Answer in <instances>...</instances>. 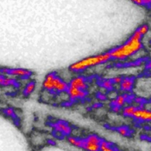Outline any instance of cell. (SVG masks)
<instances>
[{"mask_svg":"<svg viewBox=\"0 0 151 151\" xmlns=\"http://www.w3.org/2000/svg\"><path fill=\"white\" fill-rule=\"evenodd\" d=\"M122 80V78L121 77L116 76L112 79V82L115 84H120Z\"/></svg>","mask_w":151,"mask_h":151,"instance_id":"obj_21","label":"cell"},{"mask_svg":"<svg viewBox=\"0 0 151 151\" xmlns=\"http://www.w3.org/2000/svg\"><path fill=\"white\" fill-rule=\"evenodd\" d=\"M68 84L60 78L59 77L55 76L53 81V91L59 93H63L67 90Z\"/></svg>","mask_w":151,"mask_h":151,"instance_id":"obj_7","label":"cell"},{"mask_svg":"<svg viewBox=\"0 0 151 151\" xmlns=\"http://www.w3.org/2000/svg\"><path fill=\"white\" fill-rule=\"evenodd\" d=\"M132 117L140 121H150L151 119V111L141 106L136 109Z\"/></svg>","mask_w":151,"mask_h":151,"instance_id":"obj_5","label":"cell"},{"mask_svg":"<svg viewBox=\"0 0 151 151\" xmlns=\"http://www.w3.org/2000/svg\"><path fill=\"white\" fill-rule=\"evenodd\" d=\"M55 76L54 73H50L48 74L42 83V86L44 89L47 91H53V81Z\"/></svg>","mask_w":151,"mask_h":151,"instance_id":"obj_11","label":"cell"},{"mask_svg":"<svg viewBox=\"0 0 151 151\" xmlns=\"http://www.w3.org/2000/svg\"><path fill=\"white\" fill-rule=\"evenodd\" d=\"M118 132L122 135V136H127L128 134L129 133V129L126 126H122V127H120L119 129H118Z\"/></svg>","mask_w":151,"mask_h":151,"instance_id":"obj_18","label":"cell"},{"mask_svg":"<svg viewBox=\"0 0 151 151\" xmlns=\"http://www.w3.org/2000/svg\"><path fill=\"white\" fill-rule=\"evenodd\" d=\"M148 30H149V27L147 25L145 24V25H142L141 27H140V28L137 29L138 32L142 35L146 34L147 32H148Z\"/></svg>","mask_w":151,"mask_h":151,"instance_id":"obj_19","label":"cell"},{"mask_svg":"<svg viewBox=\"0 0 151 151\" xmlns=\"http://www.w3.org/2000/svg\"><path fill=\"white\" fill-rule=\"evenodd\" d=\"M100 151H116L111 143L106 140H101L100 144Z\"/></svg>","mask_w":151,"mask_h":151,"instance_id":"obj_15","label":"cell"},{"mask_svg":"<svg viewBox=\"0 0 151 151\" xmlns=\"http://www.w3.org/2000/svg\"><path fill=\"white\" fill-rule=\"evenodd\" d=\"M68 86L85 90L87 88V84L84 78L81 76H78L73 78L71 80Z\"/></svg>","mask_w":151,"mask_h":151,"instance_id":"obj_9","label":"cell"},{"mask_svg":"<svg viewBox=\"0 0 151 151\" xmlns=\"http://www.w3.org/2000/svg\"><path fill=\"white\" fill-rule=\"evenodd\" d=\"M113 110L114 111V112H119V111L120 110V107L117 106H115V105H113Z\"/></svg>","mask_w":151,"mask_h":151,"instance_id":"obj_22","label":"cell"},{"mask_svg":"<svg viewBox=\"0 0 151 151\" xmlns=\"http://www.w3.org/2000/svg\"><path fill=\"white\" fill-rule=\"evenodd\" d=\"M1 112L2 113L3 115L10 118L16 126H18L19 124V119L17 117L15 110L12 107L2 108L1 109Z\"/></svg>","mask_w":151,"mask_h":151,"instance_id":"obj_8","label":"cell"},{"mask_svg":"<svg viewBox=\"0 0 151 151\" xmlns=\"http://www.w3.org/2000/svg\"><path fill=\"white\" fill-rule=\"evenodd\" d=\"M35 88V84L34 81L28 83L25 87L23 90V94L25 96H28L30 95Z\"/></svg>","mask_w":151,"mask_h":151,"instance_id":"obj_14","label":"cell"},{"mask_svg":"<svg viewBox=\"0 0 151 151\" xmlns=\"http://www.w3.org/2000/svg\"><path fill=\"white\" fill-rule=\"evenodd\" d=\"M101 140L96 134H90L84 139L83 148L87 151H100V144Z\"/></svg>","mask_w":151,"mask_h":151,"instance_id":"obj_3","label":"cell"},{"mask_svg":"<svg viewBox=\"0 0 151 151\" xmlns=\"http://www.w3.org/2000/svg\"><path fill=\"white\" fill-rule=\"evenodd\" d=\"M136 108H137V107L133 106V105L127 106L123 108V114L126 116H132V115Z\"/></svg>","mask_w":151,"mask_h":151,"instance_id":"obj_17","label":"cell"},{"mask_svg":"<svg viewBox=\"0 0 151 151\" xmlns=\"http://www.w3.org/2000/svg\"><path fill=\"white\" fill-rule=\"evenodd\" d=\"M0 73L5 75H11L17 76L21 78H27L31 75V71L25 68H0Z\"/></svg>","mask_w":151,"mask_h":151,"instance_id":"obj_4","label":"cell"},{"mask_svg":"<svg viewBox=\"0 0 151 151\" xmlns=\"http://www.w3.org/2000/svg\"><path fill=\"white\" fill-rule=\"evenodd\" d=\"M110 58L111 57L109 52L88 57L70 65V69L76 72L81 71L89 67L104 63L109 60Z\"/></svg>","mask_w":151,"mask_h":151,"instance_id":"obj_2","label":"cell"},{"mask_svg":"<svg viewBox=\"0 0 151 151\" xmlns=\"http://www.w3.org/2000/svg\"><path fill=\"white\" fill-rule=\"evenodd\" d=\"M131 1H133V2H134L135 4H137V5H142V4H143L142 0H131Z\"/></svg>","mask_w":151,"mask_h":151,"instance_id":"obj_23","label":"cell"},{"mask_svg":"<svg viewBox=\"0 0 151 151\" xmlns=\"http://www.w3.org/2000/svg\"><path fill=\"white\" fill-rule=\"evenodd\" d=\"M67 91L69 97L71 100L83 99L85 98L87 95V93L85 90L70 86H68Z\"/></svg>","mask_w":151,"mask_h":151,"instance_id":"obj_6","label":"cell"},{"mask_svg":"<svg viewBox=\"0 0 151 151\" xmlns=\"http://www.w3.org/2000/svg\"><path fill=\"white\" fill-rule=\"evenodd\" d=\"M67 141L70 144H71V145H73L74 146L79 147V148H83L84 139H77L75 137L70 136L68 137Z\"/></svg>","mask_w":151,"mask_h":151,"instance_id":"obj_13","label":"cell"},{"mask_svg":"<svg viewBox=\"0 0 151 151\" xmlns=\"http://www.w3.org/2000/svg\"><path fill=\"white\" fill-rule=\"evenodd\" d=\"M54 127L55 130L63 134L68 135L70 134L71 129L68 124L63 121H58L55 123Z\"/></svg>","mask_w":151,"mask_h":151,"instance_id":"obj_10","label":"cell"},{"mask_svg":"<svg viewBox=\"0 0 151 151\" xmlns=\"http://www.w3.org/2000/svg\"><path fill=\"white\" fill-rule=\"evenodd\" d=\"M121 89L126 92L131 91L134 85V80L131 78H122L120 83Z\"/></svg>","mask_w":151,"mask_h":151,"instance_id":"obj_12","label":"cell"},{"mask_svg":"<svg viewBox=\"0 0 151 151\" xmlns=\"http://www.w3.org/2000/svg\"><path fill=\"white\" fill-rule=\"evenodd\" d=\"M103 86L107 90H111L113 87V82L109 80H107L103 81Z\"/></svg>","mask_w":151,"mask_h":151,"instance_id":"obj_20","label":"cell"},{"mask_svg":"<svg viewBox=\"0 0 151 151\" xmlns=\"http://www.w3.org/2000/svg\"><path fill=\"white\" fill-rule=\"evenodd\" d=\"M151 0H142V2L143 4H150Z\"/></svg>","mask_w":151,"mask_h":151,"instance_id":"obj_24","label":"cell"},{"mask_svg":"<svg viewBox=\"0 0 151 151\" xmlns=\"http://www.w3.org/2000/svg\"><path fill=\"white\" fill-rule=\"evenodd\" d=\"M126 99H125L124 95L117 96L113 101V105L117 106L119 107L123 106L126 103Z\"/></svg>","mask_w":151,"mask_h":151,"instance_id":"obj_16","label":"cell"},{"mask_svg":"<svg viewBox=\"0 0 151 151\" xmlns=\"http://www.w3.org/2000/svg\"><path fill=\"white\" fill-rule=\"evenodd\" d=\"M141 37L142 35L136 30L126 43L109 52L111 58L124 59L139 51L142 48Z\"/></svg>","mask_w":151,"mask_h":151,"instance_id":"obj_1","label":"cell"}]
</instances>
